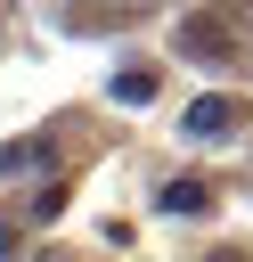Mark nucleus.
I'll use <instances>...</instances> for the list:
<instances>
[{
	"label": "nucleus",
	"instance_id": "obj_3",
	"mask_svg": "<svg viewBox=\"0 0 253 262\" xmlns=\"http://www.w3.org/2000/svg\"><path fill=\"white\" fill-rule=\"evenodd\" d=\"M155 205H163L171 221H196V213H212V188H204V180H163Z\"/></svg>",
	"mask_w": 253,
	"mask_h": 262
},
{
	"label": "nucleus",
	"instance_id": "obj_7",
	"mask_svg": "<svg viewBox=\"0 0 253 262\" xmlns=\"http://www.w3.org/2000/svg\"><path fill=\"white\" fill-rule=\"evenodd\" d=\"M0 254H16V221H0Z\"/></svg>",
	"mask_w": 253,
	"mask_h": 262
},
{
	"label": "nucleus",
	"instance_id": "obj_1",
	"mask_svg": "<svg viewBox=\"0 0 253 262\" xmlns=\"http://www.w3.org/2000/svg\"><path fill=\"white\" fill-rule=\"evenodd\" d=\"M171 49H180V57H196V66H229V57H237V41H229V25H220L212 8H196V16H180V33H171Z\"/></svg>",
	"mask_w": 253,
	"mask_h": 262
},
{
	"label": "nucleus",
	"instance_id": "obj_6",
	"mask_svg": "<svg viewBox=\"0 0 253 262\" xmlns=\"http://www.w3.org/2000/svg\"><path fill=\"white\" fill-rule=\"evenodd\" d=\"M57 213H65V188H57V180H41V188L24 196V221H57Z\"/></svg>",
	"mask_w": 253,
	"mask_h": 262
},
{
	"label": "nucleus",
	"instance_id": "obj_2",
	"mask_svg": "<svg viewBox=\"0 0 253 262\" xmlns=\"http://www.w3.org/2000/svg\"><path fill=\"white\" fill-rule=\"evenodd\" d=\"M237 123H245V98H229V90H204V98H188V115H180L188 139H229Z\"/></svg>",
	"mask_w": 253,
	"mask_h": 262
},
{
	"label": "nucleus",
	"instance_id": "obj_8",
	"mask_svg": "<svg viewBox=\"0 0 253 262\" xmlns=\"http://www.w3.org/2000/svg\"><path fill=\"white\" fill-rule=\"evenodd\" d=\"M212 262H245V254H237V246H220V254H212Z\"/></svg>",
	"mask_w": 253,
	"mask_h": 262
},
{
	"label": "nucleus",
	"instance_id": "obj_4",
	"mask_svg": "<svg viewBox=\"0 0 253 262\" xmlns=\"http://www.w3.org/2000/svg\"><path fill=\"white\" fill-rule=\"evenodd\" d=\"M41 164H57L49 131H33V139H8V147H0V180H16V172H41Z\"/></svg>",
	"mask_w": 253,
	"mask_h": 262
},
{
	"label": "nucleus",
	"instance_id": "obj_5",
	"mask_svg": "<svg viewBox=\"0 0 253 262\" xmlns=\"http://www.w3.org/2000/svg\"><path fill=\"white\" fill-rule=\"evenodd\" d=\"M114 98H122V106H147V98H155V74H147V66L114 74Z\"/></svg>",
	"mask_w": 253,
	"mask_h": 262
}]
</instances>
